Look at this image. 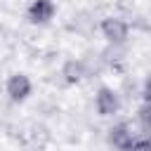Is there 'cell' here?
<instances>
[{
    "instance_id": "6da1fadb",
    "label": "cell",
    "mask_w": 151,
    "mask_h": 151,
    "mask_svg": "<svg viewBox=\"0 0 151 151\" xmlns=\"http://www.w3.org/2000/svg\"><path fill=\"white\" fill-rule=\"evenodd\" d=\"M7 94L14 99V101H21L31 94V80L24 76V73H14L9 80H7Z\"/></svg>"
},
{
    "instance_id": "7a4b0ae2",
    "label": "cell",
    "mask_w": 151,
    "mask_h": 151,
    "mask_svg": "<svg viewBox=\"0 0 151 151\" xmlns=\"http://www.w3.org/2000/svg\"><path fill=\"white\" fill-rule=\"evenodd\" d=\"M94 106H97V111H99L101 116L116 113V111H118V97H116V92L109 90V87H101L99 94H97V99H94Z\"/></svg>"
},
{
    "instance_id": "3957f363",
    "label": "cell",
    "mask_w": 151,
    "mask_h": 151,
    "mask_svg": "<svg viewBox=\"0 0 151 151\" xmlns=\"http://www.w3.org/2000/svg\"><path fill=\"white\" fill-rule=\"evenodd\" d=\"M54 17V5L52 0H35L28 9V19L33 24H47L50 19Z\"/></svg>"
},
{
    "instance_id": "277c9868",
    "label": "cell",
    "mask_w": 151,
    "mask_h": 151,
    "mask_svg": "<svg viewBox=\"0 0 151 151\" xmlns=\"http://www.w3.org/2000/svg\"><path fill=\"white\" fill-rule=\"evenodd\" d=\"M101 28H104L106 38H109V40H116V42L125 40V35H127V24L120 21V19H106Z\"/></svg>"
},
{
    "instance_id": "5b68a950",
    "label": "cell",
    "mask_w": 151,
    "mask_h": 151,
    "mask_svg": "<svg viewBox=\"0 0 151 151\" xmlns=\"http://www.w3.org/2000/svg\"><path fill=\"white\" fill-rule=\"evenodd\" d=\"M111 132H113V134H111V142H113L116 146H120V149H130V146H132V134L127 132L125 125H118V127H113Z\"/></svg>"
}]
</instances>
